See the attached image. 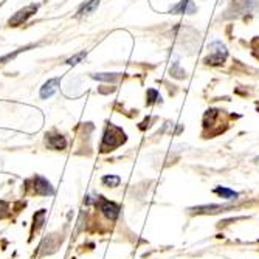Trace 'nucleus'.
<instances>
[{
  "label": "nucleus",
  "instance_id": "obj_1",
  "mask_svg": "<svg viewBox=\"0 0 259 259\" xmlns=\"http://www.w3.org/2000/svg\"><path fill=\"white\" fill-rule=\"evenodd\" d=\"M126 141V134L116 126H109L106 134H104V140L101 145V151L107 152V151H113L115 148H118L120 145H123Z\"/></svg>",
  "mask_w": 259,
  "mask_h": 259
},
{
  "label": "nucleus",
  "instance_id": "obj_2",
  "mask_svg": "<svg viewBox=\"0 0 259 259\" xmlns=\"http://www.w3.org/2000/svg\"><path fill=\"white\" fill-rule=\"evenodd\" d=\"M227 59V49L222 42H213L209 45V55L205 58L206 64L211 65H221Z\"/></svg>",
  "mask_w": 259,
  "mask_h": 259
},
{
  "label": "nucleus",
  "instance_id": "obj_3",
  "mask_svg": "<svg viewBox=\"0 0 259 259\" xmlns=\"http://www.w3.org/2000/svg\"><path fill=\"white\" fill-rule=\"evenodd\" d=\"M97 208L109 221H116V218L120 216V206L110 200H106L104 197H100L97 200Z\"/></svg>",
  "mask_w": 259,
  "mask_h": 259
},
{
  "label": "nucleus",
  "instance_id": "obj_4",
  "mask_svg": "<svg viewBox=\"0 0 259 259\" xmlns=\"http://www.w3.org/2000/svg\"><path fill=\"white\" fill-rule=\"evenodd\" d=\"M33 183H34V193L37 196H52L55 193L52 183L49 180H45L44 177H40V176H36L33 179Z\"/></svg>",
  "mask_w": 259,
  "mask_h": 259
},
{
  "label": "nucleus",
  "instance_id": "obj_5",
  "mask_svg": "<svg viewBox=\"0 0 259 259\" xmlns=\"http://www.w3.org/2000/svg\"><path fill=\"white\" fill-rule=\"evenodd\" d=\"M36 10H37V7H36V5H31V7H27V8H23V10L17 11V13L10 19V25H11V27H19V25H22V23L25 22L30 16H33V14L36 13Z\"/></svg>",
  "mask_w": 259,
  "mask_h": 259
},
{
  "label": "nucleus",
  "instance_id": "obj_6",
  "mask_svg": "<svg viewBox=\"0 0 259 259\" xmlns=\"http://www.w3.org/2000/svg\"><path fill=\"white\" fill-rule=\"evenodd\" d=\"M47 146L55 151H62L67 146V141L61 134H47Z\"/></svg>",
  "mask_w": 259,
  "mask_h": 259
},
{
  "label": "nucleus",
  "instance_id": "obj_7",
  "mask_svg": "<svg viewBox=\"0 0 259 259\" xmlns=\"http://www.w3.org/2000/svg\"><path fill=\"white\" fill-rule=\"evenodd\" d=\"M59 84H61V79L59 78H53V79H49L45 84H44V87L40 89V98H50V97H53L55 95V92L58 90V87H59Z\"/></svg>",
  "mask_w": 259,
  "mask_h": 259
},
{
  "label": "nucleus",
  "instance_id": "obj_8",
  "mask_svg": "<svg viewBox=\"0 0 259 259\" xmlns=\"http://www.w3.org/2000/svg\"><path fill=\"white\" fill-rule=\"evenodd\" d=\"M230 208L231 205H203V206L193 208L191 211H194L197 214H214V213H219V211H225Z\"/></svg>",
  "mask_w": 259,
  "mask_h": 259
},
{
  "label": "nucleus",
  "instance_id": "obj_9",
  "mask_svg": "<svg viewBox=\"0 0 259 259\" xmlns=\"http://www.w3.org/2000/svg\"><path fill=\"white\" fill-rule=\"evenodd\" d=\"M194 11H196V7L193 4V0H182L177 7H174L171 10V13H174V14H183V13L193 14Z\"/></svg>",
  "mask_w": 259,
  "mask_h": 259
},
{
  "label": "nucleus",
  "instance_id": "obj_10",
  "mask_svg": "<svg viewBox=\"0 0 259 259\" xmlns=\"http://www.w3.org/2000/svg\"><path fill=\"white\" fill-rule=\"evenodd\" d=\"M214 193L218 196H221L222 199H227V200H234V199H238V193L236 191H233V190H228V188H224V186H219L214 190Z\"/></svg>",
  "mask_w": 259,
  "mask_h": 259
},
{
  "label": "nucleus",
  "instance_id": "obj_11",
  "mask_svg": "<svg viewBox=\"0 0 259 259\" xmlns=\"http://www.w3.org/2000/svg\"><path fill=\"white\" fill-rule=\"evenodd\" d=\"M98 5H100V0H89V2H85V4L81 7L79 14H81V16L90 14V13H93V11H95V10L98 8Z\"/></svg>",
  "mask_w": 259,
  "mask_h": 259
},
{
  "label": "nucleus",
  "instance_id": "obj_12",
  "mask_svg": "<svg viewBox=\"0 0 259 259\" xmlns=\"http://www.w3.org/2000/svg\"><path fill=\"white\" fill-rule=\"evenodd\" d=\"M33 221H34V225H33V234H34V231H39L40 227L44 225V221H45V209H40L39 213H36L34 218H33Z\"/></svg>",
  "mask_w": 259,
  "mask_h": 259
},
{
  "label": "nucleus",
  "instance_id": "obj_13",
  "mask_svg": "<svg viewBox=\"0 0 259 259\" xmlns=\"http://www.w3.org/2000/svg\"><path fill=\"white\" fill-rule=\"evenodd\" d=\"M120 182H121V179L118 177V176H104L103 177V183L106 185V186H109V188H115V186H118L120 185Z\"/></svg>",
  "mask_w": 259,
  "mask_h": 259
},
{
  "label": "nucleus",
  "instance_id": "obj_14",
  "mask_svg": "<svg viewBox=\"0 0 259 259\" xmlns=\"http://www.w3.org/2000/svg\"><path fill=\"white\" fill-rule=\"evenodd\" d=\"M8 216V203L0 200V218H5Z\"/></svg>",
  "mask_w": 259,
  "mask_h": 259
},
{
  "label": "nucleus",
  "instance_id": "obj_15",
  "mask_svg": "<svg viewBox=\"0 0 259 259\" xmlns=\"http://www.w3.org/2000/svg\"><path fill=\"white\" fill-rule=\"evenodd\" d=\"M157 100H158V93H157L155 90H149V92H148V103L152 104V103H155Z\"/></svg>",
  "mask_w": 259,
  "mask_h": 259
},
{
  "label": "nucleus",
  "instance_id": "obj_16",
  "mask_svg": "<svg viewBox=\"0 0 259 259\" xmlns=\"http://www.w3.org/2000/svg\"><path fill=\"white\" fill-rule=\"evenodd\" d=\"M84 56H85V53L82 52V53H79V55H76L75 58H72V59H68L67 62H68L70 65H75V64H78V62H79V61H81V59H82Z\"/></svg>",
  "mask_w": 259,
  "mask_h": 259
},
{
  "label": "nucleus",
  "instance_id": "obj_17",
  "mask_svg": "<svg viewBox=\"0 0 259 259\" xmlns=\"http://www.w3.org/2000/svg\"><path fill=\"white\" fill-rule=\"evenodd\" d=\"M256 161H259V157H257V158H256Z\"/></svg>",
  "mask_w": 259,
  "mask_h": 259
}]
</instances>
